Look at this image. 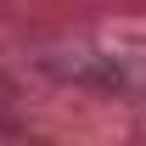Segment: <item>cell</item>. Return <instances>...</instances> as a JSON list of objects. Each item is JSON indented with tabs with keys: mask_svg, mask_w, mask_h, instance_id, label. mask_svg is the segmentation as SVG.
<instances>
[{
	"mask_svg": "<svg viewBox=\"0 0 146 146\" xmlns=\"http://www.w3.org/2000/svg\"><path fill=\"white\" fill-rule=\"evenodd\" d=\"M45 68L68 84H96V90H118L124 84V62L118 56H96V51H73V56H51Z\"/></svg>",
	"mask_w": 146,
	"mask_h": 146,
	"instance_id": "cell-1",
	"label": "cell"
}]
</instances>
